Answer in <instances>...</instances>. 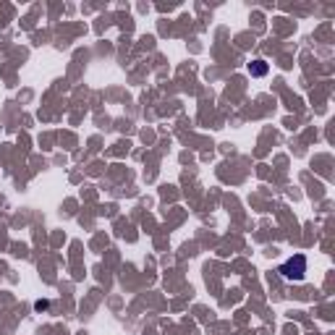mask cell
Masks as SVG:
<instances>
[{
  "label": "cell",
  "mask_w": 335,
  "mask_h": 335,
  "mask_svg": "<svg viewBox=\"0 0 335 335\" xmlns=\"http://www.w3.org/2000/svg\"><path fill=\"white\" fill-rule=\"evenodd\" d=\"M249 73H251V76H265V73H267V63L265 61L249 63Z\"/></svg>",
  "instance_id": "2"
},
{
  "label": "cell",
  "mask_w": 335,
  "mask_h": 335,
  "mask_svg": "<svg viewBox=\"0 0 335 335\" xmlns=\"http://www.w3.org/2000/svg\"><path fill=\"white\" fill-rule=\"evenodd\" d=\"M278 272H280V278L288 280V283H301L304 280V272H306V257L304 254L291 257L288 262H283L278 267Z\"/></svg>",
  "instance_id": "1"
}]
</instances>
